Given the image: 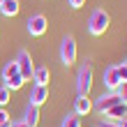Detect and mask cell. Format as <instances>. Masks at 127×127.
<instances>
[{
  "label": "cell",
  "mask_w": 127,
  "mask_h": 127,
  "mask_svg": "<svg viewBox=\"0 0 127 127\" xmlns=\"http://www.w3.org/2000/svg\"><path fill=\"white\" fill-rule=\"evenodd\" d=\"M26 26H28V32H30L32 37H42L49 30V21H46L44 14H32V16L26 21Z\"/></svg>",
  "instance_id": "8992f818"
},
{
  "label": "cell",
  "mask_w": 127,
  "mask_h": 127,
  "mask_svg": "<svg viewBox=\"0 0 127 127\" xmlns=\"http://www.w3.org/2000/svg\"><path fill=\"white\" fill-rule=\"evenodd\" d=\"M32 81H35V83H39V86H49V81H51V72H49V67H35V72H32Z\"/></svg>",
  "instance_id": "5bb4252c"
},
{
  "label": "cell",
  "mask_w": 127,
  "mask_h": 127,
  "mask_svg": "<svg viewBox=\"0 0 127 127\" xmlns=\"http://www.w3.org/2000/svg\"><path fill=\"white\" fill-rule=\"evenodd\" d=\"M0 127H9V123H7V125H0Z\"/></svg>",
  "instance_id": "cb8c5ba5"
},
{
  "label": "cell",
  "mask_w": 127,
  "mask_h": 127,
  "mask_svg": "<svg viewBox=\"0 0 127 127\" xmlns=\"http://www.w3.org/2000/svg\"><path fill=\"white\" fill-rule=\"evenodd\" d=\"M93 111V99L88 95H76L74 99V113L76 116H88Z\"/></svg>",
  "instance_id": "30bf717a"
},
{
  "label": "cell",
  "mask_w": 127,
  "mask_h": 127,
  "mask_svg": "<svg viewBox=\"0 0 127 127\" xmlns=\"http://www.w3.org/2000/svg\"><path fill=\"white\" fill-rule=\"evenodd\" d=\"M60 63L65 67L76 63V39H74L72 35L63 37V42H60Z\"/></svg>",
  "instance_id": "277c9868"
},
{
  "label": "cell",
  "mask_w": 127,
  "mask_h": 127,
  "mask_svg": "<svg viewBox=\"0 0 127 127\" xmlns=\"http://www.w3.org/2000/svg\"><path fill=\"white\" fill-rule=\"evenodd\" d=\"M116 125H118V127H127V116H125V118H120V120H118Z\"/></svg>",
  "instance_id": "603a6c76"
},
{
  "label": "cell",
  "mask_w": 127,
  "mask_h": 127,
  "mask_svg": "<svg viewBox=\"0 0 127 127\" xmlns=\"http://www.w3.org/2000/svg\"><path fill=\"white\" fill-rule=\"evenodd\" d=\"M60 127H81V120H79L76 113H69V116L63 118V125Z\"/></svg>",
  "instance_id": "9a60e30c"
},
{
  "label": "cell",
  "mask_w": 127,
  "mask_h": 127,
  "mask_svg": "<svg viewBox=\"0 0 127 127\" xmlns=\"http://www.w3.org/2000/svg\"><path fill=\"white\" fill-rule=\"evenodd\" d=\"M113 93L118 95V99H120L123 104H127V81H120V86H118Z\"/></svg>",
  "instance_id": "2e32d148"
},
{
  "label": "cell",
  "mask_w": 127,
  "mask_h": 127,
  "mask_svg": "<svg viewBox=\"0 0 127 127\" xmlns=\"http://www.w3.org/2000/svg\"><path fill=\"white\" fill-rule=\"evenodd\" d=\"M19 9H21L19 0H2V2H0V14H2V16H16Z\"/></svg>",
  "instance_id": "4fadbf2b"
},
{
  "label": "cell",
  "mask_w": 127,
  "mask_h": 127,
  "mask_svg": "<svg viewBox=\"0 0 127 127\" xmlns=\"http://www.w3.org/2000/svg\"><path fill=\"white\" fill-rule=\"evenodd\" d=\"M109 26H111V16H109L106 9H95L90 14V19H88V32L95 35V37L104 35L109 30Z\"/></svg>",
  "instance_id": "6da1fadb"
},
{
  "label": "cell",
  "mask_w": 127,
  "mask_h": 127,
  "mask_svg": "<svg viewBox=\"0 0 127 127\" xmlns=\"http://www.w3.org/2000/svg\"><path fill=\"white\" fill-rule=\"evenodd\" d=\"M90 88H93V65L86 60L79 67V74H76V93L79 95H88Z\"/></svg>",
  "instance_id": "3957f363"
},
{
  "label": "cell",
  "mask_w": 127,
  "mask_h": 127,
  "mask_svg": "<svg viewBox=\"0 0 127 127\" xmlns=\"http://www.w3.org/2000/svg\"><path fill=\"white\" fill-rule=\"evenodd\" d=\"M118 74H120V81H127V65H118Z\"/></svg>",
  "instance_id": "ffe728a7"
},
{
  "label": "cell",
  "mask_w": 127,
  "mask_h": 127,
  "mask_svg": "<svg viewBox=\"0 0 127 127\" xmlns=\"http://www.w3.org/2000/svg\"><path fill=\"white\" fill-rule=\"evenodd\" d=\"M125 65H127V63H125Z\"/></svg>",
  "instance_id": "484cf974"
},
{
  "label": "cell",
  "mask_w": 127,
  "mask_h": 127,
  "mask_svg": "<svg viewBox=\"0 0 127 127\" xmlns=\"http://www.w3.org/2000/svg\"><path fill=\"white\" fill-rule=\"evenodd\" d=\"M12 99V90H7L5 86H0V106H7Z\"/></svg>",
  "instance_id": "e0dca14e"
},
{
  "label": "cell",
  "mask_w": 127,
  "mask_h": 127,
  "mask_svg": "<svg viewBox=\"0 0 127 127\" xmlns=\"http://www.w3.org/2000/svg\"><path fill=\"white\" fill-rule=\"evenodd\" d=\"M104 116H106L111 123H118L120 118H125V116H127V104H123V102H120V104H116V106H111Z\"/></svg>",
  "instance_id": "7c38bea8"
},
{
  "label": "cell",
  "mask_w": 127,
  "mask_h": 127,
  "mask_svg": "<svg viewBox=\"0 0 127 127\" xmlns=\"http://www.w3.org/2000/svg\"><path fill=\"white\" fill-rule=\"evenodd\" d=\"M9 127H28L23 120H14V123H9Z\"/></svg>",
  "instance_id": "44dd1931"
},
{
  "label": "cell",
  "mask_w": 127,
  "mask_h": 127,
  "mask_svg": "<svg viewBox=\"0 0 127 127\" xmlns=\"http://www.w3.org/2000/svg\"><path fill=\"white\" fill-rule=\"evenodd\" d=\"M21 120H23L28 127H37V123H39V106H32V104H28Z\"/></svg>",
  "instance_id": "8fae6325"
},
{
  "label": "cell",
  "mask_w": 127,
  "mask_h": 127,
  "mask_svg": "<svg viewBox=\"0 0 127 127\" xmlns=\"http://www.w3.org/2000/svg\"><path fill=\"white\" fill-rule=\"evenodd\" d=\"M46 99H49V86H39V83H35V86L30 88L28 104H32V106H42Z\"/></svg>",
  "instance_id": "9c48e42d"
},
{
  "label": "cell",
  "mask_w": 127,
  "mask_h": 127,
  "mask_svg": "<svg viewBox=\"0 0 127 127\" xmlns=\"http://www.w3.org/2000/svg\"><path fill=\"white\" fill-rule=\"evenodd\" d=\"M2 81H5V88H7V90H19V88H23L26 81L21 79V74H19L16 60L5 63V67H2Z\"/></svg>",
  "instance_id": "7a4b0ae2"
},
{
  "label": "cell",
  "mask_w": 127,
  "mask_h": 127,
  "mask_svg": "<svg viewBox=\"0 0 127 127\" xmlns=\"http://www.w3.org/2000/svg\"><path fill=\"white\" fill-rule=\"evenodd\" d=\"M7 123H12V120H9V113L0 106V125H7Z\"/></svg>",
  "instance_id": "d6986e66"
},
{
  "label": "cell",
  "mask_w": 127,
  "mask_h": 127,
  "mask_svg": "<svg viewBox=\"0 0 127 127\" xmlns=\"http://www.w3.org/2000/svg\"><path fill=\"white\" fill-rule=\"evenodd\" d=\"M102 81H104V88L113 93L116 88L120 86V74H118V65L106 67V69H104V74H102Z\"/></svg>",
  "instance_id": "ba28073f"
},
{
  "label": "cell",
  "mask_w": 127,
  "mask_h": 127,
  "mask_svg": "<svg viewBox=\"0 0 127 127\" xmlns=\"http://www.w3.org/2000/svg\"><path fill=\"white\" fill-rule=\"evenodd\" d=\"M99 127H118V125H116V123H111V120H102Z\"/></svg>",
  "instance_id": "7402d4cb"
},
{
  "label": "cell",
  "mask_w": 127,
  "mask_h": 127,
  "mask_svg": "<svg viewBox=\"0 0 127 127\" xmlns=\"http://www.w3.org/2000/svg\"><path fill=\"white\" fill-rule=\"evenodd\" d=\"M0 2H2V0H0Z\"/></svg>",
  "instance_id": "d4e9b609"
},
{
  "label": "cell",
  "mask_w": 127,
  "mask_h": 127,
  "mask_svg": "<svg viewBox=\"0 0 127 127\" xmlns=\"http://www.w3.org/2000/svg\"><path fill=\"white\" fill-rule=\"evenodd\" d=\"M67 5H69L72 9H81V7L86 5V0H67Z\"/></svg>",
  "instance_id": "ac0fdd59"
},
{
  "label": "cell",
  "mask_w": 127,
  "mask_h": 127,
  "mask_svg": "<svg viewBox=\"0 0 127 127\" xmlns=\"http://www.w3.org/2000/svg\"><path fill=\"white\" fill-rule=\"evenodd\" d=\"M116 104H120V99H118V95H116V93H111V90H109V93H104V95H99V97L95 99L93 109H95V111H99V113L104 116L111 106H116Z\"/></svg>",
  "instance_id": "52a82bcc"
},
{
  "label": "cell",
  "mask_w": 127,
  "mask_h": 127,
  "mask_svg": "<svg viewBox=\"0 0 127 127\" xmlns=\"http://www.w3.org/2000/svg\"><path fill=\"white\" fill-rule=\"evenodd\" d=\"M16 65H19V74L23 81H32V72H35V65H32V58L28 51H19L16 56Z\"/></svg>",
  "instance_id": "5b68a950"
}]
</instances>
